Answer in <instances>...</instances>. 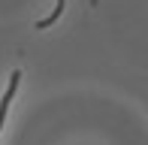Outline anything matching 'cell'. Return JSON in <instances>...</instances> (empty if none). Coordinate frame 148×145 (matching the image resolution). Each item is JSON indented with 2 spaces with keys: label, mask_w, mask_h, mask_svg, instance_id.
I'll return each instance as SVG.
<instances>
[{
  "label": "cell",
  "mask_w": 148,
  "mask_h": 145,
  "mask_svg": "<svg viewBox=\"0 0 148 145\" xmlns=\"http://www.w3.org/2000/svg\"><path fill=\"white\" fill-rule=\"evenodd\" d=\"M64 3L66 0H58V6H55V12H51L49 18H42V21H36V30H45V27H51V24L60 18V12H64Z\"/></svg>",
  "instance_id": "obj_1"
}]
</instances>
